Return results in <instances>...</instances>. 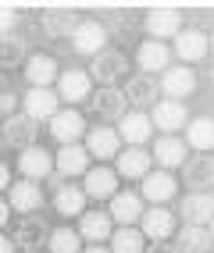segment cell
I'll list each match as a JSON object with an SVG mask.
<instances>
[{
    "label": "cell",
    "mask_w": 214,
    "mask_h": 253,
    "mask_svg": "<svg viewBox=\"0 0 214 253\" xmlns=\"http://www.w3.org/2000/svg\"><path fill=\"white\" fill-rule=\"evenodd\" d=\"M139 232H143V239H154V243L171 239L175 235V211H168V207L143 211L139 214Z\"/></svg>",
    "instance_id": "cell-1"
},
{
    "label": "cell",
    "mask_w": 214,
    "mask_h": 253,
    "mask_svg": "<svg viewBox=\"0 0 214 253\" xmlns=\"http://www.w3.org/2000/svg\"><path fill=\"white\" fill-rule=\"evenodd\" d=\"M175 196H178V178L171 171H150V175H143V196L139 200H150L154 207H164Z\"/></svg>",
    "instance_id": "cell-2"
},
{
    "label": "cell",
    "mask_w": 214,
    "mask_h": 253,
    "mask_svg": "<svg viewBox=\"0 0 214 253\" xmlns=\"http://www.w3.org/2000/svg\"><path fill=\"white\" fill-rule=\"evenodd\" d=\"M72 46H75V54H86V57L104 54V46H107V29H104L100 22H79V29L72 32Z\"/></svg>",
    "instance_id": "cell-3"
},
{
    "label": "cell",
    "mask_w": 214,
    "mask_h": 253,
    "mask_svg": "<svg viewBox=\"0 0 214 253\" xmlns=\"http://www.w3.org/2000/svg\"><path fill=\"white\" fill-rule=\"evenodd\" d=\"M189 114H186V104H178V100H157L154 104V114H150V125L161 128L164 136H171V132L186 128Z\"/></svg>",
    "instance_id": "cell-4"
},
{
    "label": "cell",
    "mask_w": 214,
    "mask_h": 253,
    "mask_svg": "<svg viewBox=\"0 0 214 253\" xmlns=\"http://www.w3.org/2000/svg\"><path fill=\"white\" fill-rule=\"evenodd\" d=\"M114 132H118V139H125L128 146H143L146 139L154 136L150 114H143V111H125V114H122V125L114 128Z\"/></svg>",
    "instance_id": "cell-5"
},
{
    "label": "cell",
    "mask_w": 214,
    "mask_h": 253,
    "mask_svg": "<svg viewBox=\"0 0 214 253\" xmlns=\"http://www.w3.org/2000/svg\"><path fill=\"white\" fill-rule=\"evenodd\" d=\"M82 132H86V122H82V114H79V111H57V114L50 118V136H54L61 146L79 143Z\"/></svg>",
    "instance_id": "cell-6"
},
{
    "label": "cell",
    "mask_w": 214,
    "mask_h": 253,
    "mask_svg": "<svg viewBox=\"0 0 214 253\" xmlns=\"http://www.w3.org/2000/svg\"><path fill=\"white\" fill-rule=\"evenodd\" d=\"M143 211H146V207H143V200H139L136 193H114V196H111L107 217H111V221H118L122 228H132V225L139 221Z\"/></svg>",
    "instance_id": "cell-7"
},
{
    "label": "cell",
    "mask_w": 214,
    "mask_h": 253,
    "mask_svg": "<svg viewBox=\"0 0 214 253\" xmlns=\"http://www.w3.org/2000/svg\"><path fill=\"white\" fill-rule=\"evenodd\" d=\"M211 211H214V200L211 193H189L178 200V214H182L186 225H211Z\"/></svg>",
    "instance_id": "cell-8"
},
{
    "label": "cell",
    "mask_w": 214,
    "mask_h": 253,
    "mask_svg": "<svg viewBox=\"0 0 214 253\" xmlns=\"http://www.w3.org/2000/svg\"><path fill=\"white\" fill-rule=\"evenodd\" d=\"M89 93H93V79H89L86 72H79V68L61 72V79H57V100L79 104V100H86Z\"/></svg>",
    "instance_id": "cell-9"
},
{
    "label": "cell",
    "mask_w": 214,
    "mask_h": 253,
    "mask_svg": "<svg viewBox=\"0 0 214 253\" xmlns=\"http://www.w3.org/2000/svg\"><path fill=\"white\" fill-rule=\"evenodd\" d=\"M82 150H86L89 157H96V161H111V157H118L122 139H118V132H114V128L100 125V128L89 132V139H86V146H82Z\"/></svg>",
    "instance_id": "cell-10"
},
{
    "label": "cell",
    "mask_w": 214,
    "mask_h": 253,
    "mask_svg": "<svg viewBox=\"0 0 214 253\" xmlns=\"http://www.w3.org/2000/svg\"><path fill=\"white\" fill-rule=\"evenodd\" d=\"M150 154H146L143 146H128V150H118V178H143V175H150Z\"/></svg>",
    "instance_id": "cell-11"
},
{
    "label": "cell",
    "mask_w": 214,
    "mask_h": 253,
    "mask_svg": "<svg viewBox=\"0 0 214 253\" xmlns=\"http://www.w3.org/2000/svg\"><path fill=\"white\" fill-rule=\"evenodd\" d=\"M211 178H214V161H211V154H196L193 161L182 164V182L189 185L193 193H207Z\"/></svg>",
    "instance_id": "cell-12"
},
{
    "label": "cell",
    "mask_w": 214,
    "mask_h": 253,
    "mask_svg": "<svg viewBox=\"0 0 214 253\" xmlns=\"http://www.w3.org/2000/svg\"><path fill=\"white\" fill-rule=\"evenodd\" d=\"M22 107H25V118H32V122H46V118L57 114V93L54 89H29L22 96Z\"/></svg>",
    "instance_id": "cell-13"
},
{
    "label": "cell",
    "mask_w": 214,
    "mask_h": 253,
    "mask_svg": "<svg viewBox=\"0 0 214 253\" xmlns=\"http://www.w3.org/2000/svg\"><path fill=\"white\" fill-rule=\"evenodd\" d=\"M150 161L161 164V171H171V168H182L186 164V143L178 139V136H161L154 143V154Z\"/></svg>",
    "instance_id": "cell-14"
},
{
    "label": "cell",
    "mask_w": 214,
    "mask_h": 253,
    "mask_svg": "<svg viewBox=\"0 0 214 253\" xmlns=\"http://www.w3.org/2000/svg\"><path fill=\"white\" fill-rule=\"evenodd\" d=\"M82 193H86V200H89V196H93V200H107V196L118 193V175H114L107 164H104V168H89Z\"/></svg>",
    "instance_id": "cell-15"
},
{
    "label": "cell",
    "mask_w": 214,
    "mask_h": 253,
    "mask_svg": "<svg viewBox=\"0 0 214 253\" xmlns=\"http://www.w3.org/2000/svg\"><path fill=\"white\" fill-rule=\"evenodd\" d=\"M125 57L118 54V50H107V54H96V61H93V72H86L89 79H96V82H104V86H114L122 75H125Z\"/></svg>",
    "instance_id": "cell-16"
},
{
    "label": "cell",
    "mask_w": 214,
    "mask_h": 253,
    "mask_svg": "<svg viewBox=\"0 0 214 253\" xmlns=\"http://www.w3.org/2000/svg\"><path fill=\"white\" fill-rule=\"evenodd\" d=\"M36 132H40V125L32 122V118H25V114H11L4 122V139L11 146H18V150H29L36 143Z\"/></svg>",
    "instance_id": "cell-17"
},
{
    "label": "cell",
    "mask_w": 214,
    "mask_h": 253,
    "mask_svg": "<svg viewBox=\"0 0 214 253\" xmlns=\"http://www.w3.org/2000/svg\"><path fill=\"white\" fill-rule=\"evenodd\" d=\"M136 61H139L143 75H154V72L171 68V50L164 46V43H157V40H146V43L136 50Z\"/></svg>",
    "instance_id": "cell-18"
},
{
    "label": "cell",
    "mask_w": 214,
    "mask_h": 253,
    "mask_svg": "<svg viewBox=\"0 0 214 253\" xmlns=\"http://www.w3.org/2000/svg\"><path fill=\"white\" fill-rule=\"evenodd\" d=\"M18 171H22V178H29V182L46 178V175H50V150H43V146H29V150H22Z\"/></svg>",
    "instance_id": "cell-19"
},
{
    "label": "cell",
    "mask_w": 214,
    "mask_h": 253,
    "mask_svg": "<svg viewBox=\"0 0 214 253\" xmlns=\"http://www.w3.org/2000/svg\"><path fill=\"white\" fill-rule=\"evenodd\" d=\"M146 29H150V36L157 43H164V40H171V36L182 32V14L168 11V7H157V11H150V18H146Z\"/></svg>",
    "instance_id": "cell-20"
},
{
    "label": "cell",
    "mask_w": 214,
    "mask_h": 253,
    "mask_svg": "<svg viewBox=\"0 0 214 253\" xmlns=\"http://www.w3.org/2000/svg\"><path fill=\"white\" fill-rule=\"evenodd\" d=\"M161 86H164V96H168V100H178V104H182V96H189L196 89V75H193V68H164V82H161Z\"/></svg>",
    "instance_id": "cell-21"
},
{
    "label": "cell",
    "mask_w": 214,
    "mask_h": 253,
    "mask_svg": "<svg viewBox=\"0 0 214 253\" xmlns=\"http://www.w3.org/2000/svg\"><path fill=\"white\" fill-rule=\"evenodd\" d=\"M7 189H11V200H7L11 211H25V214H32V211L43 207V193H40L36 182H29V178H25V182H11Z\"/></svg>",
    "instance_id": "cell-22"
},
{
    "label": "cell",
    "mask_w": 214,
    "mask_h": 253,
    "mask_svg": "<svg viewBox=\"0 0 214 253\" xmlns=\"http://www.w3.org/2000/svg\"><path fill=\"white\" fill-rule=\"evenodd\" d=\"M25 79L32 82V89H50V82L57 79V61L50 54H32L25 64Z\"/></svg>",
    "instance_id": "cell-23"
},
{
    "label": "cell",
    "mask_w": 214,
    "mask_h": 253,
    "mask_svg": "<svg viewBox=\"0 0 214 253\" xmlns=\"http://www.w3.org/2000/svg\"><path fill=\"white\" fill-rule=\"evenodd\" d=\"M111 217H107V211H86L79 217V235L82 239H89L93 246H100L104 239H111Z\"/></svg>",
    "instance_id": "cell-24"
},
{
    "label": "cell",
    "mask_w": 214,
    "mask_h": 253,
    "mask_svg": "<svg viewBox=\"0 0 214 253\" xmlns=\"http://www.w3.org/2000/svg\"><path fill=\"white\" fill-rule=\"evenodd\" d=\"M46 225L40 221L36 214H29V217H22L18 221V228H14V235H11V243H18L22 250H40L43 243H46Z\"/></svg>",
    "instance_id": "cell-25"
},
{
    "label": "cell",
    "mask_w": 214,
    "mask_h": 253,
    "mask_svg": "<svg viewBox=\"0 0 214 253\" xmlns=\"http://www.w3.org/2000/svg\"><path fill=\"white\" fill-rule=\"evenodd\" d=\"M93 96V107H96V114L100 118H107V122H122V114H125V96H122V89H114V86H104L100 93H89Z\"/></svg>",
    "instance_id": "cell-26"
},
{
    "label": "cell",
    "mask_w": 214,
    "mask_h": 253,
    "mask_svg": "<svg viewBox=\"0 0 214 253\" xmlns=\"http://www.w3.org/2000/svg\"><path fill=\"white\" fill-rule=\"evenodd\" d=\"M86 171H89V154H86L79 143L57 150V175H61V178H64V175H86Z\"/></svg>",
    "instance_id": "cell-27"
},
{
    "label": "cell",
    "mask_w": 214,
    "mask_h": 253,
    "mask_svg": "<svg viewBox=\"0 0 214 253\" xmlns=\"http://www.w3.org/2000/svg\"><path fill=\"white\" fill-rule=\"evenodd\" d=\"M186 150H200V154H207L211 143H214V122L204 114V118H193V122H186Z\"/></svg>",
    "instance_id": "cell-28"
},
{
    "label": "cell",
    "mask_w": 214,
    "mask_h": 253,
    "mask_svg": "<svg viewBox=\"0 0 214 253\" xmlns=\"http://www.w3.org/2000/svg\"><path fill=\"white\" fill-rule=\"evenodd\" d=\"M157 79L154 75H136L128 86L122 89V96H125V104H136V107H143V104H154L157 100Z\"/></svg>",
    "instance_id": "cell-29"
},
{
    "label": "cell",
    "mask_w": 214,
    "mask_h": 253,
    "mask_svg": "<svg viewBox=\"0 0 214 253\" xmlns=\"http://www.w3.org/2000/svg\"><path fill=\"white\" fill-rule=\"evenodd\" d=\"M175 250L178 253H211V228H204V225H182Z\"/></svg>",
    "instance_id": "cell-30"
},
{
    "label": "cell",
    "mask_w": 214,
    "mask_h": 253,
    "mask_svg": "<svg viewBox=\"0 0 214 253\" xmlns=\"http://www.w3.org/2000/svg\"><path fill=\"white\" fill-rule=\"evenodd\" d=\"M207 32H200V29H186V32H178V43H175V50H178V57L182 61H200V57H207Z\"/></svg>",
    "instance_id": "cell-31"
},
{
    "label": "cell",
    "mask_w": 214,
    "mask_h": 253,
    "mask_svg": "<svg viewBox=\"0 0 214 253\" xmlns=\"http://www.w3.org/2000/svg\"><path fill=\"white\" fill-rule=\"evenodd\" d=\"M54 207L64 217H75L79 211H86V193H82L79 185H61V189L54 193Z\"/></svg>",
    "instance_id": "cell-32"
},
{
    "label": "cell",
    "mask_w": 214,
    "mask_h": 253,
    "mask_svg": "<svg viewBox=\"0 0 214 253\" xmlns=\"http://www.w3.org/2000/svg\"><path fill=\"white\" fill-rule=\"evenodd\" d=\"M43 29L50 32V36H72V32L79 29V14L75 11H46L43 14Z\"/></svg>",
    "instance_id": "cell-33"
},
{
    "label": "cell",
    "mask_w": 214,
    "mask_h": 253,
    "mask_svg": "<svg viewBox=\"0 0 214 253\" xmlns=\"http://www.w3.org/2000/svg\"><path fill=\"white\" fill-rule=\"evenodd\" d=\"M111 253H143L146 250V239H143V232L139 228H118V232H111Z\"/></svg>",
    "instance_id": "cell-34"
},
{
    "label": "cell",
    "mask_w": 214,
    "mask_h": 253,
    "mask_svg": "<svg viewBox=\"0 0 214 253\" xmlns=\"http://www.w3.org/2000/svg\"><path fill=\"white\" fill-rule=\"evenodd\" d=\"M46 246H50V253H79V232L75 228H54L46 235Z\"/></svg>",
    "instance_id": "cell-35"
},
{
    "label": "cell",
    "mask_w": 214,
    "mask_h": 253,
    "mask_svg": "<svg viewBox=\"0 0 214 253\" xmlns=\"http://www.w3.org/2000/svg\"><path fill=\"white\" fill-rule=\"evenodd\" d=\"M22 54H25V43L22 40L0 36V68H14V64H22Z\"/></svg>",
    "instance_id": "cell-36"
},
{
    "label": "cell",
    "mask_w": 214,
    "mask_h": 253,
    "mask_svg": "<svg viewBox=\"0 0 214 253\" xmlns=\"http://www.w3.org/2000/svg\"><path fill=\"white\" fill-rule=\"evenodd\" d=\"M14 22H18V14H14L11 7H0V32H11Z\"/></svg>",
    "instance_id": "cell-37"
},
{
    "label": "cell",
    "mask_w": 214,
    "mask_h": 253,
    "mask_svg": "<svg viewBox=\"0 0 214 253\" xmlns=\"http://www.w3.org/2000/svg\"><path fill=\"white\" fill-rule=\"evenodd\" d=\"M146 253H178L168 239H164V243H150V250H146Z\"/></svg>",
    "instance_id": "cell-38"
},
{
    "label": "cell",
    "mask_w": 214,
    "mask_h": 253,
    "mask_svg": "<svg viewBox=\"0 0 214 253\" xmlns=\"http://www.w3.org/2000/svg\"><path fill=\"white\" fill-rule=\"evenodd\" d=\"M7 185H11V171H7V164H4V161H0V193H4V189H7Z\"/></svg>",
    "instance_id": "cell-39"
},
{
    "label": "cell",
    "mask_w": 214,
    "mask_h": 253,
    "mask_svg": "<svg viewBox=\"0 0 214 253\" xmlns=\"http://www.w3.org/2000/svg\"><path fill=\"white\" fill-rule=\"evenodd\" d=\"M0 111H14V93H0Z\"/></svg>",
    "instance_id": "cell-40"
},
{
    "label": "cell",
    "mask_w": 214,
    "mask_h": 253,
    "mask_svg": "<svg viewBox=\"0 0 214 253\" xmlns=\"http://www.w3.org/2000/svg\"><path fill=\"white\" fill-rule=\"evenodd\" d=\"M7 217H11V207L4 204V200H0V228H4V225H7Z\"/></svg>",
    "instance_id": "cell-41"
},
{
    "label": "cell",
    "mask_w": 214,
    "mask_h": 253,
    "mask_svg": "<svg viewBox=\"0 0 214 253\" xmlns=\"http://www.w3.org/2000/svg\"><path fill=\"white\" fill-rule=\"evenodd\" d=\"M0 253H14V243L7 239V235H0Z\"/></svg>",
    "instance_id": "cell-42"
},
{
    "label": "cell",
    "mask_w": 214,
    "mask_h": 253,
    "mask_svg": "<svg viewBox=\"0 0 214 253\" xmlns=\"http://www.w3.org/2000/svg\"><path fill=\"white\" fill-rule=\"evenodd\" d=\"M82 253H111V250H107V246H86Z\"/></svg>",
    "instance_id": "cell-43"
},
{
    "label": "cell",
    "mask_w": 214,
    "mask_h": 253,
    "mask_svg": "<svg viewBox=\"0 0 214 253\" xmlns=\"http://www.w3.org/2000/svg\"><path fill=\"white\" fill-rule=\"evenodd\" d=\"M22 253H36V250H22Z\"/></svg>",
    "instance_id": "cell-44"
}]
</instances>
